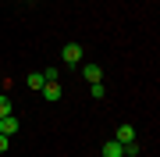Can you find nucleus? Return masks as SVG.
Instances as JSON below:
<instances>
[{
    "instance_id": "obj_1",
    "label": "nucleus",
    "mask_w": 160,
    "mask_h": 157,
    "mask_svg": "<svg viewBox=\"0 0 160 157\" xmlns=\"http://www.w3.org/2000/svg\"><path fill=\"white\" fill-rule=\"evenodd\" d=\"M61 57H64V64H82V47L78 43H64Z\"/></svg>"
},
{
    "instance_id": "obj_2",
    "label": "nucleus",
    "mask_w": 160,
    "mask_h": 157,
    "mask_svg": "<svg viewBox=\"0 0 160 157\" xmlns=\"http://www.w3.org/2000/svg\"><path fill=\"white\" fill-rule=\"evenodd\" d=\"M114 139L121 143V146H125V143H135V125H118V132H114Z\"/></svg>"
},
{
    "instance_id": "obj_3",
    "label": "nucleus",
    "mask_w": 160,
    "mask_h": 157,
    "mask_svg": "<svg viewBox=\"0 0 160 157\" xmlns=\"http://www.w3.org/2000/svg\"><path fill=\"white\" fill-rule=\"evenodd\" d=\"M39 93H43V100L57 104V100H61V82H43V89H39Z\"/></svg>"
},
{
    "instance_id": "obj_4",
    "label": "nucleus",
    "mask_w": 160,
    "mask_h": 157,
    "mask_svg": "<svg viewBox=\"0 0 160 157\" xmlns=\"http://www.w3.org/2000/svg\"><path fill=\"white\" fill-rule=\"evenodd\" d=\"M82 79L86 82H103V68L100 64H82Z\"/></svg>"
},
{
    "instance_id": "obj_5",
    "label": "nucleus",
    "mask_w": 160,
    "mask_h": 157,
    "mask_svg": "<svg viewBox=\"0 0 160 157\" xmlns=\"http://www.w3.org/2000/svg\"><path fill=\"white\" fill-rule=\"evenodd\" d=\"M103 157H125V146H121L118 139H107V143H103V150H100Z\"/></svg>"
},
{
    "instance_id": "obj_6",
    "label": "nucleus",
    "mask_w": 160,
    "mask_h": 157,
    "mask_svg": "<svg viewBox=\"0 0 160 157\" xmlns=\"http://www.w3.org/2000/svg\"><path fill=\"white\" fill-rule=\"evenodd\" d=\"M18 128H22V125H18V118H14V114H7V118H0V132H4V136H14Z\"/></svg>"
},
{
    "instance_id": "obj_7",
    "label": "nucleus",
    "mask_w": 160,
    "mask_h": 157,
    "mask_svg": "<svg viewBox=\"0 0 160 157\" xmlns=\"http://www.w3.org/2000/svg\"><path fill=\"white\" fill-rule=\"evenodd\" d=\"M43 82H46V79L39 75V71H29V75H25V86H29L32 93H39V89H43Z\"/></svg>"
},
{
    "instance_id": "obj_8",
    "label": "nucleus",
    "mask_w": 160,
    "mask_h": 157,
    "mask_svg": "<svg viewBox=\"0 0 160 157\" xmlns=\"http://www.w3.org/2000/svg\"><path fill=\"white\" fill-rule=\"evenodd\" d=\"M7 114H11V97L0 89V118H7Z\"/></svg>"
},
{
    "instance_id": "obj_9",
    "label": "nucleus",
    "mask_w": 160,
    "mask_h": 157,
    "mask_svg": "<svg viewBox=\"0 0 160 157\" xmlns=\"http://www.w3.org/2000/svg\"><path fill=\"white\" fill-rule=\"evenodd\" d=\"M89 93H92V100H103L107 89H103V82H89Z\"/></svg>"
},
{
    "instance_id": "obj_10",
    "label": "nucleus",
    "mask_w": 160,
    "mask_h": 157,
    "mask_svg": "<svg viewBox=\"0 0 160 157\" xmlns=\"http://www.w3.org/2000/svg\"><path fill=\"white\" fill-rule=\"evenodd\" d=\"M139 154V143H125V157H135Z\"/></svg>"
},
{
    "instance_id": "obj_11",
    "label": "nucleus",
    "mask_w": 160,
    "mask_h": 157,
    "mask_svg": "<svg viewBox=\"0 0 160 157\" xmlns=\"http://www.w3.org/2000/svg\"><path fill=\"white\" fill-rule=\"evenodd\" d=\"M7 146H11V136H4V132H0V154H4Z\"/></svg>"
},
{
    "instance_id": "obj_12",
    "label": "nucleus",
    "mask_w": 160,
    "mask_h": 157,
    "mask_svg": "<svg viewBox=\"0 0 160 157\" xmlns=\"http://www.w3.org/2000/svg\"><path fill=\"white\" fill-rule=\"evenodd\" d=\"M0 82H4V79H0Z\"/></svg>"
}]
</instances>
